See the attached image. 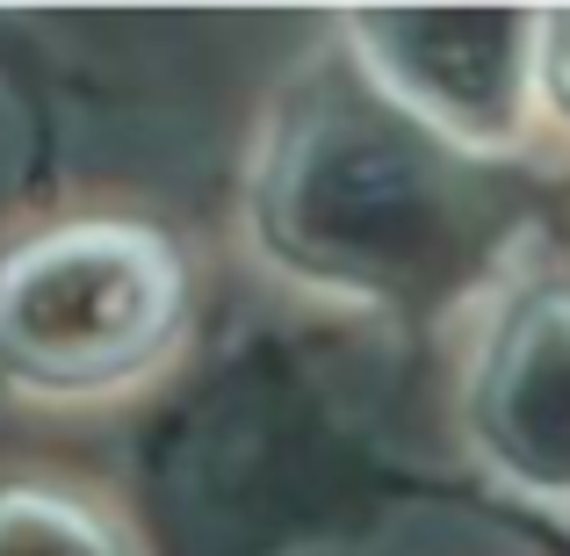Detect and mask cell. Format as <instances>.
Here are the masks:
<instances>
[{
	"mask_svg": "<svg viewBox=\"0 0 570 556\" xmlns=\"http://www.w3.org/2000/svg\"><path fill=\"white\" fill-rule=\"evenodd\" d=\"M470 441L505 485L570 499V282L499 311L470 375Z\"/></svg>",
	"mask_w": 570,
	"mask_h": 556,
	"instance_id": "4",
	"label": "cell"
},
{
	"mask_svg": "<svg viewBox=\"0 0 570 556\" xmlns=\"http://www.w3.org/2000/svg\"><path fill=\"white\" fill-rule=\"evenodd\" d=\"M340 43L404 116L476 153L520 130L542 22L513 8H362L340 22Z\"/></svg>",
	"mask_w": 570,
	"mask_h": 556,
	"instance_id": "3",
	"label": "cell"
},
{
	"mask_svg": "<svg viewBox=\"0 0 570 556\" xmlns=\"http://www.w3.org/2000/svg\"><path fill=\"white\" fill-rule=\"evenodd\" d=\"M188 253L145 217H58L0 246V390L95 404L188 340Z\"/></svg>",
	"mask_w": 570,
	"mask_h": 556,
	"instance_id": "2",
	"label": "cell"
},
{
	"mask_svg": "<svg viewBox=\"0 0 570 556\" xmlns=\"http://www.w3.org/2000/svg\"><path fill=\"white\" fill-rule=\"evenodd\" d=\"M542 72H549V87H557V101L570 109V14L542 22Z\"/></svg>",
	"mask_w": 570,
	"mask_h": 556,
	"instance_id": "6",
	"label": "cell"
},
{
	"mask_svg": "<svg viewBox=\"0 0 570 556\" xmlns=\"http://www.w3.org/2000/svg\"><path fill=\"white\" fill-rule=\"evenodd\" d=\"M246 232L267 267L347 304H441L491 246V188L470 153L340 51L275 95L246 174Z\"/></svg>",
	"mask_w": 570,
	"mask_h": 556,
	"instance_id": "1",
	"label": "cell"
},
{
	"mask_svg": "<svg viewBox=\"0 0 570 556\" xmlns=\"http://www.w3.org/2000/svg\"><path fill=\"white\" fill-rule=\"evenodd\" d=\"M0 556H145V543L109 491L51 470H8L0 477Z\"/></svg>",
	"mask_w": 570,
	"mask_h": 556,
	"instance_id": "5",
	"label": "cell"
}]
</instances>
